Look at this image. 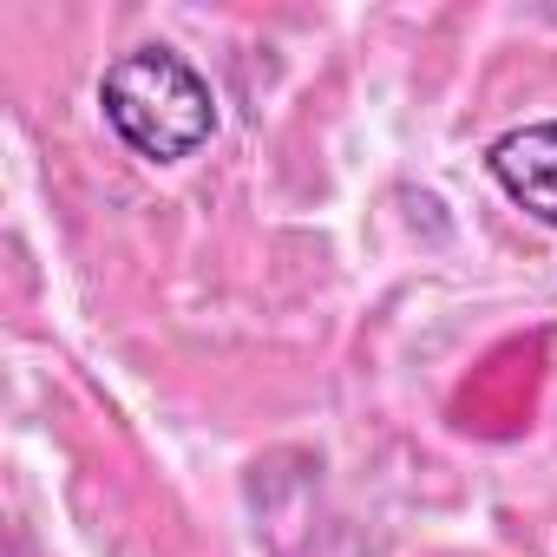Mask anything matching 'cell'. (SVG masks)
<instances>
[{
	"instance_id": "6da1fadb",
	"label": "cell",
	"mask_w": 557,
	"mask_h": 557,
	"mask_svg": "<svg viewBox=\"0 0 557 557\" xmlns=\"http://www.w3.org/2000/svg\"><path fill=\"white\" fill-rule=\"evenodd\" d=\"M99 112L125 151L145 164H177L216 138V92L210 79L171 47H132L99 79Z\"/></svg>"
},
{
	"instance_id": "7a4b0ae2",
	"label": "cell",
	"mask_w": 557,
	"mask_h": 557,
	"mask_svg": "<svg viewBox=\"0 0 557 557\" xmlns=\"http://www.w3.org/2000/svg\"><path fill=\"white\" fill-rule=\"evenodd\" d=\"M485 171H492V184H498L524 216H537L544 230H557V119L511 125L505 138H492Z\"/></svg>"
}]
</instances>
